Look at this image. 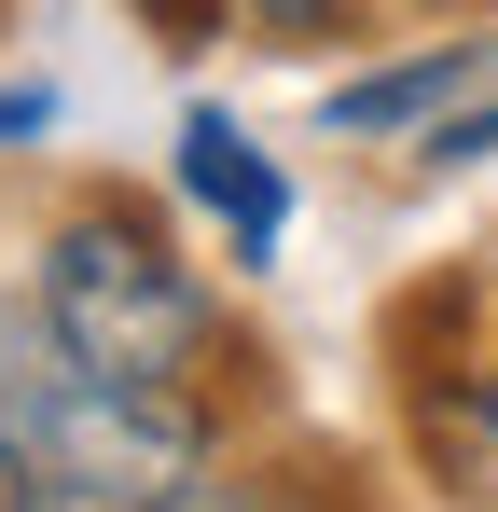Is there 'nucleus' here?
<instances>
[{
	"label": "nucleus",
	"instance_id": "f257e3e1",
	"mask_svg": "<svg viewBox=\"0 0 498 512\" xmlns=\"http://www.w3.org/2000/svg\"><path fill=\"white\" fill-rule=\"evenodd\" d=\"M28 305H42V333L70 346L83 374H111V388H194V360L222 346L194 263L166 250L139 208H70V222L42 236Z\"/></svg>",
	"mask_w": 498,
	"mask_h": 512
},
{
	"label": "nucleus",
	"instance_id": "f03ea898",
	"mask_svg": "<svg viewBox=\"0 0 498 512\" xmlns=\"http://www.w3.org/2000/svg\"><path fill=\"white\" fill-rule=\"evenodd\" d=\"M194 471H208L194 388H111L83 360H56L42 402H28V429H14L28 512H180Z\"/></svg>",
	"mask_w": 498,
	"mask_h": 512
},
{
	"label": "nucleus",
	"instance_id": "7ed1b4c3",
	"mask_svg": "<svg viewBox=\"0 0 498 512\" xmlns=\"http://www.w3.org/2000/svg\"><path fill=\"white\" fill-rule=\"evenodd\" d=\"M180 194H194V208H222L236 263H263L277 236H291V180L249 153V125H236V111H194V125H180Z\"/></svg>",
	"mask_w": 498,
	"mask_h": 512
},
{
	"label": "nucleus",
	"instance_id": "20e7f679",
	"mask_svg": "<svg viewBox=\"0 0 498 512\" xmlns=\"http://www.w3.org/2000/svg\"><path fill=\"white\" fill-rule=\"evenodd\" d=\"M415 429H429V471L457 485V499H498V360L471 374H429V402H415Z\"/></svg>",
	"mask_w": 498,
	"mask_h": 512
},
{
	"label": "nucleus",
	"instance_id": "39448f33",
	"mask_svg": "<svg viewBox=\"0 0 498 512\" xmlns=\"http://www.w3.org/2000/svg\"><path fill=\"white\" fill-rule=\"evenodd\" d=\"M485 70V42H429V56H402V70H360V84H332V125L346 139H388V125H429L443 97Z\"/></svg>",
	"mask_w": 498,
	"mask_h": 512
},
{
	"label": "nucleus",
	"instance_id": "423d86ee",
	"mask_svg": "<svg viewBox=\"0 0 498 512\" xmlns=\"http://www.w3.org/2000/svg\"><path fill=\"white\" fill-rule=\"evenodd\" d=\"M180 512H346L332 471H194Z\"/></svg>",
	"mask_w": 498,
	"mask_h": 512
},
{
	"label": "nucleus",
	"instance_id": "0eeeda50",
	"mask_svg": "<svg viewBox=\"0 0 498 512\" xmlns=\"http://www.w3.org/2000/svg\"><path fill=\"white\" fill-rule=\"evenodd\" d=\"M56 360H70V346L42 333V305H0V457H14V429H28V402H42Z\"/></svg>",
	"mask_w": 498,
	"mask_h": 512
},
{
	"label": "nucleus",
	"instance_id": "6e6552de",
	"mask_svg": "<svg viewBox=\"0 0 498 512\" xmlns=\"http://www.w3.org/2000/svg\"><path fill=\"white\" fill-rule=\"evenodd\" d=\"M498 153V97H471V111H443L429 139H415V167H485Z\"/></svg>",
	"mask_w": 498,
	"mask_h": 512
},
{
	"label": "nucleus",
	"instance_id": "1a4fd4ad",
	"mask_svg": "<svg viewBox=\"0 0 498 512\" xmlns=\"http://www.w3.org/2000/svg\"><path fill=\"white\" fill-rule=\"evenodd\" d=\"M139 14H153L166 42H180V56H194V42H208V28H222V14H236V0H139Z\"/></svg>",
	"mask_w": 498,
	"mask_h": 512
},
{
	"label": "nucleus",
	"instance_id": "9d476101",
	"mask_svg": "<svg viewBox=\"0 0 498 512\" xmlns=\"http://www.w3.org/2000/svg\"><path fill=\"white\" fill-rule=\"evenodd\" d=\"M236 14H263V28H346L360 0H236Z\"/></svg>",
	"mask_w": 498,
	"mask_h": 512
},
{
	"label": "nucleus",
	"instance_id": "9b49d317",
	"mask_svg": "<svg viewBox=\"0 0 498 512\" xmlns=\"http://www.w3.org/2000/svg\"><path fill=\"white\" fill-rule=\"evenodd\" d=\"M42 125H56V97H42V84H0V139H42Z\"/></svg>",
	"mask_w": 498,
	"mask_h": 512
},
{
	"label": "nucleus",
	"instance_id": "f8f14e48",
	"mask_svg": "<svg viewBox=\"0 0 498 512\" xmlns=\"http://www.w3.org/2000/svg\"><path fill=\"white\" fill-rule=\"evenodd\" d=\"M0 512H28V485H14V457H0Z\"/></svg>",
	"mask_w": 498,
	"mask_h": 512
}]
</instances>
